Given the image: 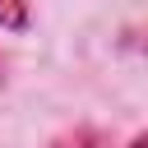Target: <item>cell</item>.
<instances>
[{"label":"cell","instance_id":"1","mask_svg":"<svg viewBox=\"0 0 148 148\" xmlns=\"http://www.w3.org/2000/svg\"><path fill=\"white\" fill-rule=\"evenodd\" d=\"M28 28H32L28 0H0V32H28Z\"/></svg>","mask_w":148,"mask_h":148},{"label":"cell","instance_id":"2","mask_svg":"<svg viewBox=\"0 0 148 148\" xmlns=\"http://www.w3.org/2000/svg\"><path fill=\"white\" fill-rule=\"evenodd\" d=\"M120 46H125V51L148 56V28H125V32H120Z\"/></svg>","mask_w":148,"mask_h":148},{"label":"cell","instance_id":"3","mask_svg":"<svg viewBox=\"0 0 148 148\" xmlns=\"http://www.w3.org/2000/svg\"><path fill=\"white\" fill-rule=\"evenodd\" d=\"M51 148H92V134H88V130H69V134H60Z\"/></svg>","mask_w":148,"mask_h":148},{"label":"cell","instance_id":"4","mask_svg":"<svg viewBox=\"0 0 148 148\" xmlns=\"http://www.w3.org/2000/svg\"><path fill=\"white\" fill-rule=\"evenodd\" d=\"M125 148H148V130H143V134H134V139H130Z\"/></svg>","mask_w":148,"mask_h":148}]
</instances>
